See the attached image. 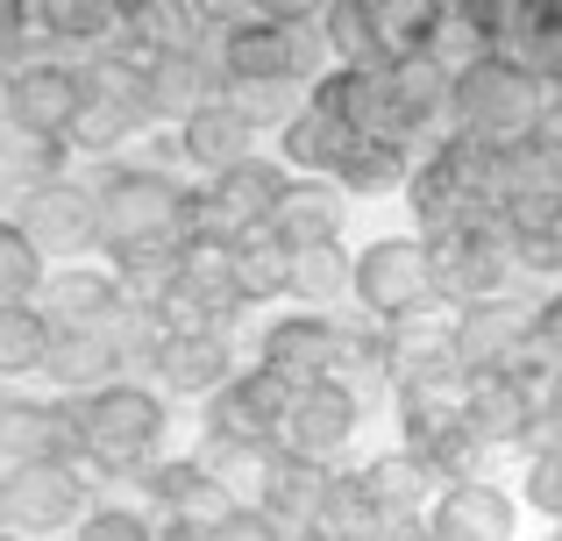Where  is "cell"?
Here are the masks:
<instances>
[{
  "instance_id": "obj_10",
  "label": "cell",
  "mask_w": 562,
  "mask_h": 541,
  "mask_svg": "<svg viewBox=\"0 0 562 541\" xmlns=\"http://www.w3.org/2000/svg\"><path fill=\"white\" fill-rule=\"evenodd\" d=\"M357 428H363V399L349 385H335V377H321V385L292 392L285 420H278V449H285V457H306V463H335L357 442Z\"/></svg>"
},
{
  "instance_id": "obj_36",
  "label": "cell",
  "mask_w": 562,
  "mask_h": 541,
  "mask_svg": "<svg viewBox=\"0 0 562 541\" xmlns=\"http://www.w3.org/2000/svg\"><path fill=\"white\" fill-rule=\"evenodd\" d=\"M71 541H157V520L136 506H86Z\"/></svg>"
},
{
  "instance_id": "obj_11",
  "label": "cell",
  "mask_w": 562,
  "mask_h": 541,
  "mask_svg": "<svg viewBox=\"0 0 562 541\" xmlns=\"http://www.w3.org/2000/svg\"><path fill=\"white\" fill-rule=\"evenodd\" d=\"M8 477V534H57L86 514V471L79 463H22Z\"/></svg>"
},
{
  "instance_id": "obj_2",
  "label": "cell",
  "mask_w": 562,
  "mask_h": 541,
  "mask_svg": "<svg viewBox=\"0 0 562 541\" xmlns=\"http://www.w3.org/2000/svg\"><path fill=\"white\" fill-rule=\"evenodd\" d=\"M93 214H100V250L128 257V250H179L192 228V193L171 179L165 165H100L93 179Z\"/></svg>"
},
{
  "instance_id": "obj_40",
  "label": "cell",
  "mask_w": 562,
  "mask_h": 541,
  "mask_svg": "<svg viewBox=\"0 0 562 541\" xmlns=\"http://www.w3.org/2000/svg\"><path fill=\"white\" fill-rule=\"evenodd\" d=\"M398 541H441V534H435V528H427V520H413V528H406V534H398Z\"/></svg>"
},
{
  "instance_id": "obj_34",
  "label": "cell",
  "mask_w": 562,
  "mask_h": 541,
  "mask_svg": "<svg viewBox=\"0 0 562 541\" xmlns=\"http://www.w3.org/2000/svg\"><path fill=\"white\" fill-rule=\"evenodd\" d=\"M65 171H71V150H65V143L0 136V185H22V193H36V185L65 179Z\"/></svg>"
},
{
  "instance_id": "obj_41",
  "label": "cell",
  "mask_w": 562,
  "mask_h": 541,
  "mask_svg": "<svg viewBox=\"0 0 562 541\" xmlns=\"http://www.w3.org/2000/svg\"><path fill=\"white\" fill-rule=\"evenodd\" d=\"M0 528H8V477H0Z\"/></svg>"
},
{
  "instance_id": "obj_39",
  "label": "cell",
  "mask_w": 562,
  "mask_h": 541,
  "mask_svg": "<svg viewBox=\"0 0 562 541\" xmlns=\"http://www.w3.org/2000/svg\"><path fill=\"white\" fill-rule=\"evenodd\" d=\"M157 541H214V534H200V528H157Z\"/></svg>"
},
{
  "instance_id": "obj_43",
  "label": "cell",
  "mask_w": 562,
  "mask_h": 541,
  "mask_svg": "<svg viewBox=\"0 0 562 541\" xmlns=\"http://www.w3.org/2000/svg\"><path fill=\"white\" fill-rule=\"evenodd\" d=\"M541 541H562V528H549V534H541Z\"/></svg>"
},
{
  "instance_id": "obj_22",
  "label": "cell",
  "mask_w": 562,
  "mask_h": 541,
  "mask_svg": "<svg viewBox=\"0 0 562 541\" xmlns=\"http://www.w3.org/2000/svg\"><path fill=\"white\" fill-rule=\"evenodd\" d=\"M150 371H157V385H165V392L214 399V392L235 377V342H228V335H157Z\"/></svg>"
},
{
  "instance_id": "obj_5",
  "label": "cell",
  "mask_w": 562,
  "mask_h": 541,
  "mask_svg": "<svg viewBox=\"0 0 562 541\" xmlns=\"http://www.w3.org/2000/svg\"><path fill=\"white\" fill-rule=\"evenodd\" d=\"M349 292H357V314L392 328V320L413 314H441V292H435V264H427V243L420 236H378L349 257Z\"/></svg>"
},
{
  "instance_id": "obj_38",
  "label": "cell",
  "mask_w": 562,
  "mask_h": 541,
  "mask_svg": "<svg viewBox=\"0 0 562 541\" xmlns=\"http://www.w3.org/2000/svg\"><path fill=\"white\" fill-rule=\"evenodd\" d=\"M29 29H36V22H29L22 0H0V50H14V43H22Z\"/></svg>"
},
{
  "instance_id": "obj_35",
  "label": "cell",
  "mask_w": 562,
  "mask_h": 541,
  "mask_svg": "<svg viewBox=\"0 0 562 541\" xmlns=\"http://www.w3.org/2000/svg\"><path fill=\"white\" fill-rule=\"evenodd\" d=\"M36 285H43V257H36V243H29L14 222H0V306L36 300Z\"/></svg>"
},
{
  "instance_id": "obj_13",
  "label": "cell",
  "mask_w": 562,
  "mask_h": 541,
  "mask_svg": "<svg viewBox=\"0 0 562 541\" xmlns=\"http://www.w3.org/2000/svg\"><path fill=\"white\" fill-rule=\"evenodd\" d=\"M79 406L57 399H8L0 406V471L22 463H79Z\"/></svg>"
},
{
  "instance_id": "obj_12",
  "label": "cell",
  "mask_w": 562,
  "mask_h": 541,
  "mask_svg": "<svg viewBox=\"0 0 562 541\" xmlns=\"http://www.w3.org/2000/svg\"><path fill=\"white\" fill-rule=\"evenodd\" d=\"M335 349H342V314H278L257 335V371L285 377L292 392L335 377Z\"/></svg>"
},
{
  "instance_id": "obj_17",
  "label": "cell",
  "mask_w": 562,
  "mask_h": 541,
  "mask_svg": "<svg viewBox=\"0 0 562 541\" xmlns=\"http://www.w3.org/2000/svg\"><path fill=\"white\" fill-rule=\"evenodd\" d=\"M128 57H136V100L150 122H186L192 108H206L221 93L214 65L192 50H128Z\"/></svg>"
},
{
  "instance_id": "obj_25",
  "label": "cell",
  "mask_w": 562,
  "mask_h": 541,
  "mask_svg": "<svg viewBox=\"0 0 562 541\" xmlns=\"http://www.w3.org/2000/svg\"><path fill=\"white\" fill-rule=\"evenodd\" d=\"M357 485H363V499H371L384 520H427V499L441 492V477L427 471V463L413 457V449H392V457L363 463Z\"/></svg>"
},
{
  "instance_id": "obj_14",
  "label": "cell",
  "mask_w": 562,
  "mask_h": 541,
  "mask_svg": "<svg viewBox=\"0 0 562 541\" xmlns=\"http://www.w3.org/2000/svg\"><path fill=\"white\" fill-rule=\"evenodd\" d=\"M527 320L535 306L527 300H477V306H456L449 335H456V371L477 377V371H513L527 349Z\"/></svg>"
},
{
  "instance_id": "obj_23",
  "label": "cell",
  "mask_w": 562,
  "mask_h": 541,
  "mask_svg": "<svg viewBox=\"0 0 562 541\" xmlns=\"http://www.w3.org/2000/svg\"><path fill=\"white\" fill-rule=\"evenodd\" d=\"M349 222V193L335 179H292L271 207V236L285 250H306V243H342Z\"/></svg>"
},
{
  "instance_id": "obj_18",
  "label": "cell",
  "mask_w": 562,
  "mask_h": 541,
  "mask_svg": "<svg viewBox=\"0 0 562 541\" xmlns=\"http://www.w3.org/2000/svg\"><path fill=\"white\" fill-rule=\"evenodd\" d=\"M143 492H150V514L165 520V528H200V534H214V528H228V520H235V499L200 471V457H186V463H150V471H143Z\"/></svg>"
},
{
  "instance_id": "obj_37",
  "label": "cell",
  "mask_w": 562,
  "mask_h": 541,
  "mask_svg": "<svg viewBox=\"0 0 562 541\" xmlns=\"http://www.w3.org/2000/svg\"><path fill=\"white\" fill-rule=\"evenodd\" d=\"M214 541H292V534H278L263 514H235L228 528H214Z\"/></svg>"
},
{
  "instance_id": "obj_24",
  "label": "cell",
  "mask_w": 562,
  "mask_h": 541,
  "mask_svg": "<svg viewBox=\"0 0 562 541\" xmlns=\"http://www.w3.org/2000/svg\"><path fill=\"white\" fill-rule=\"evenodd\" d=\"M328 485H335V463L278 457V471H271V485H263V506H257V514L271 520L278 534L300 541L306 528H314V514H321V499H328Z\"/></svg>"
},
{
  "instance_id": "obj_44",
  "label": "cell",
  "mask_w": 562,
  "mask_h": 541,
  "mask_svg": "<svg viewBox=\"0 0 562 541\" xmlns=\"http://www.w3.org/2000/svg\"><path fill=\"white\" fill-rule=\"evenodd\" d=\"M0 406H8V385H0Z\"/></svg>"
},
{
  "instance_id": "obj_19",
  "label": "cell",
  "mask_w": 562,
  "mask_h": 541,
  "mask_svg": "<svg viewBox=\"0 0 562 541\" xmlns=\"http://www.w3.org/2000/svg\"><path fill=\"white\" fill-rule=\"evenodd\" d=\"M171 143H179V157L192 171H206V179H221V171L249 165L257 157V122H249L235 100H206V108H192L179 128H171Z\"/></svg>"
},
{
  "instance_id": "obj_8",
  "label": "cell",
  "mask_w": 562,
  "mask_h": 541,
  "mask_svg": "<svg viewBox=\"0 0 562 541\" xmlns=\"http://www.w3.org/2000/svg\"><path fill=\"white\" fill-rule=\"evenodd\" d=\"M36 314L50 320V335H108V342H114L143 306L122 292L114 271H79V264H71V271H43Z\"/></svg>"
},
{
  "instance_id": "obj_16",
  "label": "cell",
  "mask_w": 562,
  "mask_h": 541,
  "mask_svg": "<svg viewBox=\"0 0 562 541\" xmlns=\"http://www.w3.org/2000/svg\"><path fill=\"white\" fill-rule=\"evenodd\" d=\"M427 528L441 541H513L520 528V499L492 477H449V485L427 499Z\"/></svg>"
},
{
  "instance_id": "obj_7",
  "label": "cell",
  "mask_w": 562,
  "mask_h": 541,
  "mask_svg": "<svg viewBox=\"0 0 562 541\" xmlns=\"http://www.w3.org/2000/svg\"><path fill=\"white\" fill-rule=\"evenodd\" d=\"M79 100H86L79 65H65V57H29V65L0 71V136L65 143Z\"/></svg>"
},
{
  "instance_id": "obj_21",
  "label": "cell",
  "mask_w": 562,
  "mask_h": 541,
  "mask_svg": "<svg viewBox=\"0 0 562 541\" xmlns=\"http://www.w3.org/2000/svg\"><path fill=\"white\" fill-rule=\"evenodd\" d=\"M349 143H357V128H349L342 114L306 86V100L285 114V128H278V150H285L278 165H285V171L300 165V179H335V165H342Z\"/></svg>"
},
{
  "instance_id": "obj_15",
  "label": "cell",
  "mask_w": 562,
  "mask_h": 541,
  "mask_svg": "<svg viewBox=\"0 0 562 541\" xmlns=\"http://www.w3.org/2000/svg\"><path fill=\"white\" fill-rule=\"evenodd\" d=\"M285 406H292V385L249 363L243 377H228V385L206 399V442H278Z\"/></svg>"
},
{
  "instance_id": "obj_29",
  "label": "cell",
  "mask_w": 562,
  "mask_h": 541,
  "mask_svg": "<svg viewBox=\"0 0 562 541\" xmlns=\"http://www.w3.org/2000/svg\"><path fill=\"white\" fill-rule=\"evenodd\" d=\"M29 22L50 43L100 50V43H122V0H50V8H29Z\"/></svg>"
},
{
  "instance_id": "obj_1",
  "label": "cell",
  "mask_w": 562,
  "mask_h": 541,
  "mask_svg": "<svg viewBox=\"0 0 562 541\" xmlns=\"http://www.w3.org/2000/svg\"><path fill=\"white\" fill-rule=\"evenodd\" d=\"M549 128V86L520 65V57L492 50L477 65H463L449 79V114H441V136L477 143V150H513V143L541 136Z\"/></svg>"
},
{
  "instance_id": "obj_30",
  "label": "cell",
  "mask_w": 562,
  "mask_h": 541,
  "mask_svg": "<svg viewBox=\"0 0 562 541\" xmlns=\"http://www.w3.org/2000/svg\"><path fill=\"white\" fill-rule=\"evenodd\" d=\"M228 285H235V300H243V306L285 300V243H278L271 228L228 243Z\"/></svg>"
},
{
  "instance_id": "obj_9",
  "label": "cell",
  "mask_w": 562,
  "mask_h": 541,
  "mask_svg": "<svg viewBox=\"0 0 562 541\" xmlns=\"http://www.w3.org/2000/svg\"><path fill=\"white\" fill-rule=\"evenodd\" d=\"M8 222L22 228L29 243H36V257H79V250H100L93 185L71 179V171H65V179H50V185H36V193H22Z\"/></svg>"
},
{
  "instance_id": "obj_26",
  "label": "cell",
  "mask_w": 562,
  "mask_h": 541,
  "mask_svg": "<svg viewBox=\"0 0 562 541\" xmlns=\"http://www.w3.org/2000/svg\"><path fill=\"white\" fill-rule=\"evenodd\" d=\"M278 457H285L278 442H206L200 449V471L235 499V514H257L263 485H271V471H278Z\"/></svg>"
},
{
  "instance_id": "obj_3",
  "label": "cell",
  "mask_w": 562,
  "mask_h": 541,
  "mask_svg": "<svg viewBox=\"0 0 562 541\" xmlns=\"http://www.w3.org/2000/svg\"><path fill=\"white\" fill-rule=\"evenodd\" d=\"M79 406V471L86 477H108V471H150L157 449H165V399L136 377H114V385L86 392Z\"/></svg>"
},
{
  "instance_id": "obj_4",
  "label": "cell",
  "mask_w": 562,
  "mask_h": 541,
  "mask_svg": "<svg viewBox=\"0 0 562 541\" xmlns=\"http://www.w3.org/2000/svg\"><path fill=\"white\" fill-rule=\"evenodd\" d=\"M427 243V264H435V292L441 306H477V300H506V285L520 278V243L498 214L484 222H463V228H441V236H420Z\"/></svg>"
},
{
  "instance_id": "obj_6",
  "label": "cell",
  "mask_w": 562,
  "mask_h": 541,
  "mask_svg": "<svg viewBox=\"0 0 562 541\" xmlns=\"http://www.w3.org/2000/svg\"><path fill=\"white\" fill-rule=\"evenodd\" d=\"M285 185H292V171L278 165V157H249V165L221 171V179H206L200 193H192V228L186 236H200V243L257 236V228H271V207H278Z\"/></svg>"
},
{
  "instance_id": "obj_33",
  "label": "cell",
  "mask_w": 562,
  "mask_h": 541,
  "mask_svg": "<svg viewBox=\"0 0 562 541\" xmlns=\"http://www.w3.org/2000/svg\"><path fill=\"white\" fill-rule=\"evenodd\" d=\"M43 349H50V320L36 314V300L0 306V377L43 371Z\"/></svg>"
},
{
  "instance_id": "obj_27",
  "label": "cell",
  "mask_w": 562,
  "mask_h": 541,
  "mask_svg": "<svg viewBox=\"0 0 562 541\" xmlns=\"http://www.w3.org/2000/svg\"><path fill=\"white\" fill-rule=\"evenodd\" d=\"M285 300H300V314H335L349 300V250L342 243L285 250Z\"/></svg>"
},
{
  "instance_id": "obj_28",
  "label": "cell",
  "mask_w": 562,
  "mask_h": 541,
  "mask_svg": "<svg viewBox=\"0 0 562 541\" xmlns=\"http://www.w3.org/2000/svg\"><path fill=\"white\" fill-rule=\"evenodd\" d=\"M43 377H57L65 399H86V392H100V385L122 377V357H114L108 335H50V349H43Z\"/></svg>"
},
{
  "instance_id": "obj_42",
  "label": "cell",
  "mask_w": 562,
  "mask_h": 541,
  "mask_svg": "<svg viewBox=\"0 0 562 541\" xmlns=\"http://www.w3.org/2000/svg\"><path fill=\"white\" fill-rule=\"evenodd\" d=\"M549 136H555V157H562V122H555V114H549Z\"/></svg>"
},
{
  "instance_id": "obj_32",
  "label": "cell",
  "mask_w": 562,
  "mask_h": 541,
  "mask_svg": "<svg viewBox=\"0 0 562 541\" xmlns=\"http://www.w3.org/2000/svg\"><path fill=\"white\" fill-rule=\"evenodd\" d=\"M406 171H413V150H398V143H384V136H357L342 150V165H335V185H342V193H398Z\"/></svg>"
},
{
  "instance_id": "obj_31",
  "label": "cell",
  "mask_w": 562,
  "mask_h": 541,
  "mask_svg": "<svg viewBox=\"0 0 562 541\" xmlns=\"http://www.w3.org/2000/svg\"><path fill=\"white\" fill-rule=\"evenodd\" d=\"M321 43H328L335 65H384L378 0H328L321 8Z\"/></svg>"
},
{
  "instance_id": "obj_20",
  "label": "cell",
  "mask_w": 562,
  "mask_h": 541,
  "mask_svg": "<svg viewBox=\"0 0 562 541\" xmlns=\"http://www.w3.org/2000/svg\"><path fill=\"white\" fill-rule=\"evenodd\" d=\"M463 428L477 435V449H527V428H535L527 377L520 371H477V377H463Z\"/></svg>"
}]
</instances>
